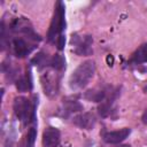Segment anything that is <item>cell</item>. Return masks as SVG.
Returning <instances> with one entry per match:
<instances>
[{
	"mask_svg": "<svg viewBox=\"0 0 147 147\" xmlns=\"http://www.w3.org/2000/svg\"><path fill=\"white\" fill-rule=\"evenodd\" d=\"M94 72H95L94 61H92V60L84 61L70 75V78H69L70 88L74 90V91L84 88L90 83L92 77L94 76Z\"/></svg>",
	"mask_w": 147,
	"mask_h": 147,
	"instance_id": "cell-1",
	"label": "cell"
},
{
	"mask_svg": "<svg viewBox=\"0 0 147 147\" xmlns=\"http://www.w3.org/2000/svg\"><path fill=\"white\" fill-rule=\"evenodd\" d=\"M65 25V21H64V5L61 1H57L54 8V14H53V18L49 24V29H48V40L53 41L55 39V37L61 36V32L63 31Z\"/></svg>",
	"mask_w": 147,
	"mask_h": 147,
	"instance_id": "cell-2",
	"label": "cell"
},
{
	"mask_svg": "<svg viewBox=\"0 0 147 147\" xmlns=\"http://www.w3.org/2000/svg\"><path fill=\"white\" fill-rule=\"evenodd\" d=\"M14 113L15 116L23 123H28L29 119L34 118V107L31 106L30 101L25 96H16L14 100Z\"/></svg>",
	"mask_w": 147,
	"mask_h": 147,
	"instance_id": "cell-3",
	"label": "cell"
},
{
	"mask_svg": "<svg viewBox=\"0 0 147 147\" xmlns=\"http://www.w3.org/2000/svg\"><path fill=\"white\" fill-rule=\"evenodd\" d=\"M56 71L57 70L52 68V69L45 70L40 76V82H41L44 93L49 98L55 96L59 90V76Z\"/></svg>",
	"mask_w": 147,
	"mask_h": 147,
	"instance_id": "cell-4",
	"label": "cell"
},
{
	"mask_svg": "<svg viewBox=\"0 0 147 147\" xmlns=\"http://www.w3.org/2000/svg\"><path fill=\"white\" fill-rule=\"evenodd\" d=\"M93 38L91 36H77L72 34L71 45L75 46V53L78 55H90L92 53Z\"/></svg>",
	"mask_w": 147,
	"mask_h": 147,
	"instance_id": "cell-5",
	"label": "cell"
},
{
	"mask_svg": "<svg viewBox=\"0 0 147 147\" xmlns=\"http://www.w3.org/2000/svg\"><path fill=\"white\" fill-rule=\"evenodd\" d=\"M131 133V130L129 127H123L121 130H116V131H110V132H106L103 134V140L107 144L110 145H116L122 142L123 140H125Z\"/></svg>",
	"mask_w": 147,
	"mask_h": 147,
	"instance_id": "cell-6",
	"label": "cell"
},
{
	"mask_svg": "<svg viewBox=\"0 0 147 147\" xmlns=\"http://www.w3.org/2000/svg\"><path fill=\"white\" fill-rule=\"evenodd\" d=\"M61 141L60 131L55 127H47L42 133V146L44 147H57Z\"/></svg>",
	"mask_w": 147,
	"mask_h": 147,
	"instance_id": "cell-7",
	"label": "cell"
},
{
	"mask_svg": "<svg viewBox=\"0 0 147 147\" xmlns=\"http://www.w3.org/2000/svg\"><path fill=\"white\" fill-rule=\"evenodd\" d=\"M74 123L80 129L91 130L95 124V116L92 113H82L74 117Z\"/></svg>",
	"mask_w": 147,
	"mask_h": 147,
	"instance_id": "cell-8",
	"label": "cell"
},
{
	"mask_svg": "<svg viewBox=\"0 0 147 147\" xmlns=\"http://www.w3.org/2000/svg\"><path fill=\"white\" fill-rule=\"evenodd\" d=\"M83 110V106L76 101V100H65L62 105V109H61V113H62V116L63 117H67L74 113H77V111H80Z\"/></svg>",
	"mask_w": 147,
	"mask_h": 147,
	"instance_id": "cell-9",
	"label": "cell"
},
{
	"mask_svg": "<svg viewBox=\"0 0 147 147\" xmlns=\"http://www.w3.org/2000/svg\"><path fill=\"white\" fill-rule=\"evenodd\" d=\"M13 51H14V54L17 57H24L30 52V48L23 39L18 38V39L13 40Z\"/></svg>",
	"mask_w": 147,
	"mask_h": 147,
	"instance_id": "cell-10",
	"label": "cell"
},
{
	"mask_svg": "<svg viewBox=\"0 0 147 147\" xmlns=\"http://www.w3.org/2000/svg\"><path fill=\"white\" fill-rule=\"evenodd\" d=\"M132 63L134 64H140V63H145L147 62V44L141 45L133 54L132 57L130 60Z\"/></svg>",
	"mask_w": 147,
	"mask_h": 147,
	"instance_id": "cell-11",
	"label": "cell"
},
{
	"mask_svg": "<svg viewBox=\"0 0 147 147\" xmlns=\"http://www.w3.org/2000/svg\"><path fill=\"white\" fill-rule=\"evenodd\" d=\"M85 99L88 101H93V102H102L106 99V91L101 90V88H93V90H88L85 93Z\"/></svg>",
	"mask_w": 147,
	"mask_h": 147,
	"instance_id": "cell-12",
	"label": "cell"
},
{
	"mask_svg": "<svg viewBox=\"0 0 147 147\" xmlns=\"http://www.w3.org/2000/svg\"><path fill=\"white\" fill-rule=\"evenodd\" d=\"M113 99H105L102 102H100L99 107H98V110H99V114L102 116V117H107L109 114H110V109H111V101Z\"/></svg>",
	"mask_w": 147,
	"mask_h": 147,
	"instance_id": "cell-13",
	"label": "cell"
},
{
	"mask_svg": "<svg viewBox=\"0 0 147 147\" xmlns=\"http://www.w3.org/2000/svg\"><path fill=\"white\" fill-rule=\"evenodd\" d=\"M49 64H51V67H52L53 69H55V70H61V69L64 68L65 61H64L63 56H61V55H59V54H55V55L51 59Z\"/></svg>",
	"mask_w": 147,
	"mask_h": 147,
	"instance_id": "cell-14",
	"label": "cell"
},
{
	"mask_svg": "<svg viewBox=\"0 0 147 147\" xmlns=\"http://www.w3.org/2000/svg\"><path fill=\"white\" fill-rule=\"evenodd\" d=\"M16 87L18 91L24 92L28 88H31V80H28L26 77H22L16 82Z\"/></svg>",
	"mask_w": 147,
	"mask_h": 147,
	"instance_id": "cell-15",
	"label": "cell"
},
{
	"mask_svg": "<svg viewBox=\"0 0 147 147\" xmlns=\"http://www.w3.org/2000/svg\"><path fill=\"white\" fill-rule=\"evenodd\" d=\"M36 138H37V131L34 127H31L26 136V147H34Z\"/></svg>",
	"mask_w": 147,
	"mask_h": 147,
	"instance_id": "cell-16",
	"label": "cell"
},
{
	"mask_svg": "<svg viewBox=\"0 0 147 147\" xmlns=\"http://www.w3.org/2000/svg\"><path fill=\"white\" fill-rule=\"evenodd\" d=\"M32 62H33L34 64H38V65L45 64V63L47 62V56H46L44 53H39V54L32 60Z\"/></svg>",
	"mask_w": 147,
	"mask_h": 147,
	"instance_id": "cell-17",
	"label": "cell"
},
{
	"mask_svg": "<svg viewBox=\"0 0 147 147\" xmlns=\"http://www.w3.org/2000/svg\"><path fill=\"white\" fill-rule=\"evenodd\" d=\"M64 44H65V38L63 34L59 36V40H57V48L59 49H63L64 48Z\"/></svg>",
	"mask_w": 147,
	"mask_h": 147,
	"instance_id": "cell-18",
	"label": "cell"
},
{
	"mask_svg": "<svg viewBox=\"0 0 147 147\" xmlns=\"http://www.w3.org/2000/svg\"><path fill=\"white\" fill-rule=\"evenodd\" d=\"M141 121H142V123H144V124H146V125H147V108H146V109L144 110V113H142Z\"/></svg>",
	"mask_w": 147,
	"mask_h": 147,
	"instance_id": "cell-19",
	"label": "cell"
},
{
	"mask_svg": "<svg viewBox=\"0 0 147 147\" xmlns=\"http://www.w3.org/2000/svg\"><path fill=\"white\" fill-rule=\"evenodd\" d=\"M107 62L109 63V65H111V64H113V56L108 55V57H107Z\"/></svg>",
	"mask_w": 147,
	"mask_h": 147,
	"instance_id": "cell-20",
	"label": "cell"
},
{
	"mask_svg": "<svg viewBox=\"0 0 147 147\" xmlns=\"http://www.w3.org/2000/svg\"><path fill=\"white\" fill-rule=\"evenodd\" d=\"M144 91H145V92H146V93H147V86H146V87H145V88H144Z\"/></svg>",
	"mask_w": 147,
	"mask_h": 147,
	"instance_id": "cell-21",
	"label": "cell"
},
{
	"mask_svg": "<svg viewBox=\"0 0 147 147\" xmlns=\"http://www.w3.org/2000/svg\"><path fill=\"white\" fill-rule=\"evenodd\" d=\"M119 147H130V146H127V145H124V146H119Z\"/></svg>",
	"mask_w": 147,
	"mask_h": 147,
	"instance_id": "cell-22",
	"label": "cell"
}]
</instances>
